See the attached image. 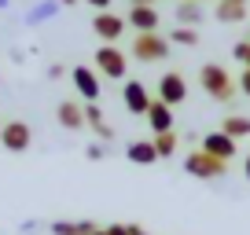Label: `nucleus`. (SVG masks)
Returning <instances> with one entry per match:
<instances>
[{"mask_svg":"<svg viewBox=\"0 0 250 235\" xmlns=\"http://www.w3.org/2000/svg\"><path fill=\"white\" fill-rule=\"evenodd\" d=\"M158 99L169 103V107L188 103V78L180 70H166L162 78H158Z\"/></svg>","mask_w":250,"mask_h":235,"instance_id":"0eeeda50","label":"nucleus"},{"mask_svg":"<svg viewBox=\"0 0 250 235\" xmlns=\"http://www.w3.org/2000/svg\"><path fill=\"white\" fill-rule=\"evenodd\" d=\"M239 92L250 99V66H243V74H239Z\"/></svg>","mask_w":250,"mask_h":235,"instance_id":"b1692460","label":"nucleus"},{"mask_svg":"<svg viewBox=\"0 0 250 235\" xmlns=\"http://www.w3.org/2000/svg\"><path fill=\"white\" fill-rule=\"evenodd\" d=\"M92 235H107V228H96V232H92Z\"/></svg>","mask_w":250,"mask_h":235,"instance_id":"2f4dec72","label":"nucleus"},{"mask_svg":"<svg viewBox=\"0 0 250 235\" xmlns=\"http://www.w3.org/2000/svg\"><path fill=\"white\" fill-rule=\"evenodd\" d=\"M62 74H66V70H62V63H52V66H48V78H52V81H59Z\"/></svg>","mask_w":250,"mask_h":235,"instance_id":"bb28decb","label":"nucleus"},{"mask_svg":"<svg viewBox=\"0 0 250 235\" xmlns=\"http://www.w3.org/2000/svg\"><path fill=\"white\" fill-rule=\"evenodd\" d=\"M199 147H203L206 155L221 158V162H232V158L239 155V147H235V140H232V136H228V133H221V129H213V133H206Z\"/></svg>","mask_w":250,"mask_h":235,"instance_id":"9b49d317","label":"nucleus"},{"mask_svg":"<svg viewBox=\"0 0 250 235\" xmlns=\"http://www.w3.org/2000/svg\"><path fill=\"white\" fill-rule=\"evenodd\" d=\"M243 173H247V184H250V151H247V158H243Z\"/></svg>","mask_w":250,"mask_h":235,"instance_id":"cd10ccee","label":"nucleus"},{"mask_svg":"<svg viewBox=\"0 0 250 235\" xmlns=\"http://www.w3.org/2000/svg\"><path fill=\"white\" fill-rule=\"evenodd\" d=\"M169 37H162V33H136L133 44H129V55H133L136 63H162V59H169Z\"/></svg>","mask_w":250,"mask_h":235,"instance_id":"7ed1b4c3","label":"nucleus"},{"mask_svg":"<svg viewBox=\"0 0 250 235\" xmlns=\"http://www.w3.org/2000/svg\"><path fill=\"white\" fill-rule=\"evenodd\" d=\"M129 4H151V8H155V4H158V0H129Z\"/></svg>","mask_w":250,"mask_h":235,"instance_id":"c756f323","label":"nucleus"},{"mask_svg":"<svg viewBox=\"0 0 250 235\" xmlns=\"http://www.w3.org/2000/svg\"><path fill=\"white\" fill-rule=\"evenodd\" d=\"M232 55H235V63L250 66V40H235V44H232Z\"/></svg>","mask_w":250,"mask_h":235,"instance_id":"4be33fe9","label":"nucleus"},{"mask_svg":"<svg viewBox=\"0 0 250 235\" xmlns=\"http://www.w3.org/2000/svg\"><path fill=\"white\" fill-rule=\"evenodd\" d=\"M55 121H59L62 129H70V133H78V129H88V125H85V103H78V99H62L59 107H55Z\"/></svg>","mask_w":250,"mask_h":235,"instance_id":"f8f14e48","label":"nucleus"},{"mask_svg":"<svg viewBox=\"0 0 250 235\" xmlns=\"http://www.w3.org/2000/svg\"><path fill=\"white\" fill-rule=\"evenodd\" d=\"M155 147H158V158H173L180 147V136L177 133H158L155 136Z\"/></svg>","mask_w":250,"mask_h":235,"instance_id":"aec40b11","label":"nucleus"},{"mask_svg":"<svg viewBox=\"0 0 250 235\" xmlns=\"http://www.w3.org/2000/svg\"><path fill=\"white\" fill-rule=\"evenodd\" d=\"M177 4H180V0H177Z\"/></svg>","mask_w":250,"mask_h":235,"instance_id":"c9c22d12","label":"nucleus"},{"mask_svg":"<svg viewBox=\"0 0 250 235\" xmlns=\"http://www.w3.org/2000/svg\"><path fill=\"white\" fill-rule=\"evenodd\" d=\"M70 81H74V88H78V96L85 103H100V74L92 66H74Z\"/></svg>","mask_w":250,"mask_h":235,"instance_id":"9d476101","label":"nucleus"},{"mask_svg":"<svg viewBox=\"0 0 250 235\" xmlns=\"http://www.w3.org/2000/svg\"><path fill=\"white\" fill-rule=\"evenodd\" d=\"M92 63H96V70H100V78H107V81H125L129 78V55L118 44H100L96 55H92Z\"/></svg>","mask_w":250,"mask_h":235,"instance_id":"f03ea898","label":"nucleus"},{"mask_svg":"<svg viewBox=\"0 0 250 235\" xmlns=\"http://www.w3.org/2000/svg\"><path fill=\"white\" fill-rule=\"evenodd\" d=\"M144 118H147V125H151V133H173V107H169V103H162V99H158V96H155V99H151V107H147V114H144Z\"/></svg>","mask_w":250,"mask_h":235,"instance_id":"ddd939ff","label":"nucleus"},{"mask_svg":"<svg viewBox=\"0 0 250 235\" xmlns=\"http://www.w3.org/2000/svg\"><path fill=\"white\" fill-rule=\"evenodd\" d=\"M151 99H155V96L147 92V85H144V81L129 78V81L122 85V103H125V110H129V114L144 118V114H147V107H151Z\"/></svg>","mask_w":250,"mask_h":235,"instance_id":"6e6552de","label":"nucleus"},{"mask_svg":"<svg viewBox=\"0 0 250 235\" xmlns=\"http://www.w3.org/2000/svg\"><path fill=\"white\" fill-rule=\"evenodd\" d=\"M136 224H107V235H133Z\"/></svg>","mask_w":250,"mask_h":235,"instance_id":"393cba45","label":"nucleus"},{"mask_svg":"<svg viewBox=\"0 0 250 235\" xmlns=\"http://www.w3.org/2000/svg\"><path fill=\"white\" fill-rule=\"evenodd\" d=\"M85 125L100 136V143H110V140H114V125H107V118H103V107H100V103H85Z\"/></svg>","mask_w":250,"mask_h":235,"instance_id":"4468645a","label":"nucleus"},{"mask_svg":"<svg viewBox=\"0 0 250 235\" xmlns=\"http://www.w3.org/2000/svg\"><path fill=\"white\" fill-rule=\"evenodd\" d=\"M52 235H81V228H78V220H55Z\"/></svg>","mask_w":250,"mask_h":235,"instance_id":"412c9836","label":"nucleus"},{"mask_svg":"<svg viewBox=\"0 0 250 235\" xmlns=\"http://www.w3.org/2000/svg\"><path fill=\"white\" fill-rule=\"evenodd\" d=\"M235 4H250V0H235Z\"/></svg>","mask_w":250,"mask_h":235,"instance_id":"473e14b6","label":"nucleus"},{"mask_svg":"<svg viewBox=\"0 0 250 235\" xmlns=\"http://www.w3.org/2000/svg\"><path fill=\"white\" fill-rule=\"evenodd\" d=\"M59 8H74V4H81V0H55Z\"/></svg>","mask_w":250,"mask_h":235,"instance_id":"c85d7f7f","label":"nucleus"},{"mask_svg":"<svg viewBox=\"0 0 250 235\" xmlns=\"http://www.w3.org/2000/svg\"><path fill=\"white\" fill-rule=\"evenodd\" d=\"M125 22H129L133 33H158L162 15H158V8H151V4H133L129 15H125Z\"/></svg>","mask_w":250,"mask_h":235,"instance_id":"1a4fd4ad","label":"nucleus"},{"mask_svg":"<svg viewBox=\"0 0 250 235\" xmlns=\"http://www.w3.org/2000/svg\"><path fill=\"white\" fill-rule=\"evenodd\" d=\"M184 173H188V176H199V180H217V176H225V173H228V162H221V158L206 155V151L199 147V151H188Z\"/></svg>","mask_w":250,"mask_h":235,"instance_id":"20e7f679","label":"nucleus"},{"mask_svg":"<svg viewBox=\"0 0 250 235\" xmlns=\"http://www.w3.org/2000/svg\"><path fill=\"white\" fill-rule=\"evenodd\" d=\"M199 85H203V92L210 96V99H217V103H232L235 96H239V81H235L221 63H203L199 66Z\"/></svg>","mask_w":250,"mask_h":235,"instance_id":"f257e3e1","label":"nucleus"},{"mask_svg":"<svg viewBox=\"0 0 250 235\" xmlns=\"http://www.w3.org/2000/svg\"><path fill=\"white\" fill-rule=\"evenodd\" d=\"M0 129H4V121H0Z\"/></svg>","mask_w":250,"mask_h":235,"instance_id":"f704fd0d","label":"nucleus"},{"mask_svg":"<svg viewBox=\"0 0 250 235\" xmlns=\"http://www.w3.org/2000/svg\"><path fill=\"white\" fill-rule=\"evenodd\" d=\"M169 44H180V48H195L199 44V30L195 26H177L169 33Z\"/></svg>","mask_w":250,"mask_h":235,"instance_id":"6ab92c4d","label":"nucleus"},{"mask_svg":"<svg viewBox=\"0 0 250 235\" xmlns=\"http://www.w3.org/2000/svg\"><path fill=\"white\" fill-rule=\"evenodd\" d=\"M33 143V129L26 125L22 118H11V121H4V129H0V147L11 151V155H22V151H30Z\"/></svg>","mask_w":250,"mask_h":235,"instance_id":"39448f33","label":"nucleus"},{"mask_svg":"<svg viewBox=\"0 0 250 235\" xmlns=\"http://www.w3.org/2000/svg\"><path fill=\"white\" fill-rule=\"evenodd\" d=\"M247 4H235V0H217V8H213V15H217V22H228V26H235V22H243L247 19Z\"/></svg>","mask_w":250,"mask_h":235,"instance_id":"f3484780","label":"nucleus"},{"mask_svg":"<svg viewBox=\"0 0 250 235\" xmlns=\"http://www.w3.org/2000/svg\"><path fill=\"white\" fill-rule=\"evenodd\" d=\"M221 133H228L232 140H243V136H250V118L247 114H228L221 121Z\"/></svg>","mask_w":250,"mask_h":235,"instance_id":"a211bd4d","label":"nucleus"},{"mask_svg":"<svg viewBox=\"0 0 250 235\" xmlns=\"http://www.w3.org/2000/svg\"><path fill=\"white\" fill-rule=\"evenodd\" d=\"M103 155H107V147H103L100 140H96V143H88V147H85V158H88V162H100Z\"/></svg>","mask_w":250,"mask_h":235,"instance_id":"5701e85b","label":"nucleus"},{"mask_svg":"<svg viewBox=\"0 0 250 235\" xmlns=\"http://www.w3.org/2000/svg\"><path fill=\"white\" fill-rule=\"evenodd\" d=\"M125 158L133 165H155L158 162V147H155V140H133L125 147Z\"/></svg>","mask_w":250,"mask_h":235,"instance_id":"2eb2a0df","label":"nucleus"},{"mask_svg":"<svg viewBox=\"0 0 250 235\" xmlns=\"http://www.w3.org/2000/svg\"><path fill=\"white\" fill-rule=\"evenodd\" d=\"M133 235H147V232H144V228H140V224H136V228H133Z\"/></svg>","mask_w":250,"mask_h":235,"instance_id":"7c9ffc66","label":"nucleus"},{"mask_svg":"<svg viewBox=\"0 0 250 235\" xmlns=\"http://www.w3.org/2000/svg\"><path fill=\"white\" fill-rule=\"evenodd\" d=\"M125 30H129V22H125V15H118V11H96L92 15V33L103 44H118V40L125 37Z\"/></svg>","mask_w":250,"mask_h":235,"instance_id":"423d86ee","label":"nucleus"},{"mask_svg":"<svg viewBox=\"0 0 250 235\" xmlns=\"http://www.w3.org/2000/svg\"><path fill=\"white\" fill-rule=\"evenodd\" d=\"M199 4H206V0H199Z\"/></svg>","mask_w":250,"mask_h":235,"instance_id":"72a5a7b5","label":"nucleus"},{"mask_svg":"<svg viewBox=\"0 0 250 235\" xmlns=\"http://www.w3.org/2000/svg\"><path fill=\"white\" fill-rule=\"evenodd\" d=\"M206 19V8L199 0H180L177 4V26H199Z\"/></svg>","mask_w":250,"mask_h":235,"instance_id":"dca6fc26","label":"nucleus"},{"mask_svg":"<svg viewBox=\"0 0 250 235\" xmlns=\"http://www.w3.org/2000/svg\"><path fill=\"white\" fill-rule=\"evenodd\" d=\"M81 4H88V8H96V11H110L114 0H81Z\"/></svg>","mask_w":250,"mask_h":235,"instance_id":"a878e982","label":"nucleus"}]
</instances>
